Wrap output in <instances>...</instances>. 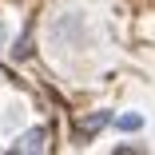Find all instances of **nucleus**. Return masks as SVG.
<instances>
[{"instance_id":"f257e3e1","label":"nucleus","mask_w":155,"mask_h":155,"mask_svg":"<svg viewBox=\"0 0 155 155\" xmlns=\"http://www.w3.org/2000/svg\"><path fill=\"white\" fill-rule=\"evenodd\" d=\"M8 151L40 155V151H48V131H44V127H32V131H24V135H16V139L8 143Z\"/></svg>"},{"instance_id":"f03ea898","label":"nucleus","mask_w":155,"mask_h":155,"mask_svg":"<svg viewBox=\"0 0 155 155\" xmlns=\"http://www.w3.org/2000/svg\"><path fill=\"white\" fill-rule=\"evenodd\" d=\"M80 28H84V24H80V16H72V12H68L64 20L56 24V40H60V44H68V40H72V36L80 32Z\"/></svg>"},{"instance_id":"7ed1b4c3","label":"nucleus","mask_w":155,"mask_h":155,"mask_svg":"<svg viewBox=\"0 0 155 155\" xmlns=\"http://www.w3.org/2000/svg\"><path fill=\"white\" fill-rule=\"evenodd\" d=\"M115 127H119V131H139V127H143V115H135V111L115 115Z\"/></svg>"}]
</instances>
